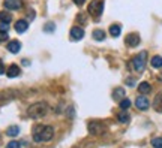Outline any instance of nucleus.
<instances>
[{
  "label": "nucleus",
  "instance_id": "nucleus-3",
  "mask_svg": "<svg viewBox=\"0 0 162 148\" xmlns=\"http://www.w3.org/2000/svg\"><path fill=\"white\" fill-rule=\"evenodd\" d=\"M146 63H147V53L146 51H143V53L137 54L134 57V60H132V66L137 72H143L144 70V67H146Z\"/></svg>",
  "mask_w": 162,
  "mask_h": 148
},
{
  "label": "nucleus",
  "instance_id": "nucleus-5",
  "mask_svg": "<svg viewBox=\"0 0 162 148\" xmlns=\"http://www.w3.org/2000/svg\"><path fill=\"white\" fill-rule=\"evenodd\" d=\"M89 130L93 135H102L105 132V126L99 121H92V123H89Z\"/></svg>",
  "mask_w": 162,
  "mask_h": 148
},
{
  "label": "nucleus",
  "instance_id": "nucleus-26",
  "mask_svg": "<svg viewBox=\"0 0 162 148\" xmlns=\"http://www.w3.org/2000/svg\"><path fill=\"white\" fill-rule=\"evenodd\" d=\"M8 39V32H0V40H6Z\"/></svg>",
  "mask_w": 162,
  "mask_h": 148
},
{
  "label": "nucleus",
  "instance_id": "nucleus-25",
  "mask_svg": "<svg viewBox=\"0 0 162 148\" xmlns=\"http://www.w3.org/2000/svg\"><path fill=\"white\" fill-rule=\"evenodd\" d=\"M9 30V24L8 23H2L0 24V32H8Z\"/></svg>",
  "mask_w": 162,
  "mask_h": 148
},
{
  "label": "nucleus",
  "instance_id": "nucleus-20",
  "mask_svg": "<svg viewBox=\"0 0 162 148\" xmlns=\"http://www.w3.org/2000/svg\"><path fill=\"white\" fill-rule=\"evenodd\" d=\"M117 120L120 121V123H128L129 121V114H126V112H120V114L117 115Z\"/></svg>",
  "mask_w": 162,
  "mask_h": 148
},
{
  "label": "nucleus",
  "instance_id": "nucleus-14",
  "mask_svg": "<svg viewBox=\"0 0 162 148\" xmlns=\"http://www.w3.org/2000/svg\"><path fill=\"white\" fill-rule=\"evenodd\" d=\"M120 32H122V27L119 24H113V26L110 27V33H111V36H114V38H117L120 34Z\"/></svg>",
  "mask_w": 162,
  "mask_h": 148
},
{
  "label": "nucleus",
  "instance_id": "nucleus-8",
  "mask_svg": "<svg viewBox=\"0 0 162 148\" xmlns=\"http://www.w3.org/2000/svg\"><path fill=\"white\" fill-rule=\"evenodd\" d=\"M125 42H126V45H128V47H137V45L140 43V36H138L137 33H131V34L126 36Z\"/></svg>",
  "mask_w": 162,
  "mask_h": 148
},
{
  "label": "nucleus",
  "instance_id": "nucleus-28",
  "mask_svg": "<svg viewBox=\"0 0 162 148\" xmlns=\"http://www.w3.org/2000/svg\"><path fill=\"white\" fill-rule=\"evenodd\" d=\"M84 2H86V0H74V3L77 5V6H81V5H83Z\"/></svg>",
  "mask_w": 162,
  "mask_h": 148
},
{
  "label": "nucleus",
  "instance_id": "nucleus-2",
  "mask_svg": "<svg viewBox=\"0 0 162 148\" xmlns=\"http://www.w3.org/2000/svg\"><path fill=\"white\" fill-rule=\"evenodd\" d=\"M47 112H48V106H47V103H44V102L33 103V105H30V106L27 108V114H29V117H32V118L44 117V115H47Z\"/></svg>",
  "mask_w": 162,
  "mask_h": 148
},
{
  "label": "nucleus",
  "instance_id": "nucleus-19",
  "mask_svg": "<svg viewBox=\"0 0 162 148\" xmlns=\"http://www.w3.org/2000/svg\"><path fill=\"white\" fill-rule=\"evenodd\" d=\"M93 39L94 40H104L105 39V32H104V30H94L93 32Z\"/></svg>",
  "mask_w": 162,
  "mask_h": 148
},
{
  "label": "nucleus",
  "instance_id": "nucleus-24",
  "mask_svg": "<svg viewBox=\"0 0 162 148\" xmlns=\"http://www.w3.org/2000/svg\"><path fill=\"white\" fill-rule=\"evenodd\" d=\"M6 148H20V142L11 141V142H9V144L6 145Z\"/></svg>",
  "mask_w": 162,
  "mask_h": 148
},
{
  "label": "nucleus",
  "instance_id": "nucleus-11",
  "mask_svg": "<svg viewBox=\"0 0 162 148\" xmlns=\"http://www.w3.org/2000/svg\"><path fill=\"white\" fill-rule=\"evenodd\" d=\"M8 49H9L12 54H17L21 49V43L18 40H11V42L8 43Z\"/></svg>",
  "mask_w": 162,
  "mask_h": 148
},
{
  "label": "nucleus",
  "instance_id": "nucleus-1",
  "mask_svg": "<svg viewBox=\"0 0 162 148\" xmlns=\"http://www.w3.org/2000/svg\"><path fill=\"white\" fill-rule=\"evenodd\" d=\"M32 135H33L35 142H48V141H51V139H53L54 130H53L51 126L39 124V126H35L33 127Z\"/></svg>",
  "mask_w": 162,
  "mask_h": 148
},
{
  "label": "nucleus",
  "instance_id": "nucleus-21",
  "mask_svg": "<svg viewBox=\"0 0 162 148\" xmlns=\"http://www.w3.org/2000/svg\"><path fill=\"white\" fill-rule=\"evenodd\" d=\"M152 147L162 148V138H153V139H152Z\"/></svg>",
  "mask_w": 162,
  "mask_h": 148
},
{
  "label": "nucleus",
  "instance_id": "nucleus-4",
  "mask_svg": "<svg viewBox=\"0 0 162 148\" xmlns=\"http://www.w3.org/2000/svg\"><path fill=\"white\" fill-rule=\"evenodd\" d=\"M89 13L93 15V17H99L104 11V2L102 0H93L90 5H89Z\"/></svg>",
  "mask_w": 162,
  "mask_h": 148
},
{
  "label": "nucleus",
  "instance_id": "nucleus-15",
  "mask_svg": "<svg viewBox=\"0 0 162 148\" xmlns=\"http://www.w3.org/2000/svg\"><path fill=\"white\" fill-rule=\"evenodd\" d=\"M0 20H2V23H11V20H12V15L9 12H6V11H2L0 12Z\"/></svg>",
  "mask_w": 162,
  "mask_h": 148
},
{
  "label": "nucleus",
  "instance_id": "nucleus-13",
  "mask_svg": "<svg viewBox=\"0 0 162 148\" xmlns=\"http://www.w3.org/2000/svg\"><path fill=\"white\" fill-rule=\"evenodd\" d=\"M138 91L141 94H147L152 91V85H150L148 82H141V84L138 85Z\"/></svg>",
  "mask_w": 162,
  "mask_h": 148
},
{
  "label": "nucleus",
  "instance_id": "nucleus-10",
  "mask_svg": "<svg viewBox=\"0 0 162 148\" xmlns=\"http://www.w3.org/2000/svg\"><path fill=\"white\" fill-rule=\"evenodd\" d=\"M27 27H29V23L26 20H18L15 23V30L18 32V33H24L27 30Z\"/></svg>",
  "mask_w": 162,
  "mask_h": 148
},
{
  "label": "nucleus",
  "instance_id": "nucleus-18",
  "mask_svg": "<svg viewBox=\"0 0 162 148\" xmlns=\"http://www.w3.org/2000/svg\"><path fill=\"white\" fill-rule=\"evenodd\" d=\"M18 133H20V127H18V126H11V127L6 130L8 136H17Z\"/></svg>",
  "mask_w": 162,
  "mask_h": 148
},
{
  "label": "nucleus",
  "instance_id": "nucleus-17",
  "mask_svg": "<svg viewBox=\"0 0 162 148\" xmlns=\"http://www.w3.org/2000/svg\"><path fill=\"white\" fill-rule=\"evenodd\" d=\"M113 97L117 99V100H122V99L125 97V90H123V88H116L114 93H113Z\"/></svg>",
  "mask_w": 162,
  "mask_h": 148
},
{
  "label": "nucleus",
  "instance_id": "nucleus-27",
  "mask_svg": "<svg viewBox=\"0 0 162 148\" xmlns=\"http://www.w3.org/2000/svg\"><path fill=\"white\" fill-rule=\"evenodd\" d=\"M126 84H128L129 87H134V85H135V79H132V78H128V79H126Z\"/></svg>",
  "mask_w": 162,
  "mask_h": 148
},
{
  "label": "nucleus",
  "instance_id": "nucleus-23",
  "mask_svg": "<svg viewBox=\"0 0 162 148\" xmlns=\"http://www.w3.org/2000/svg\"><path fill=\"white\" fill-rule=\"evenodd\" d=\"M54 28H56L54 23H48V24H45V27H44V30H45V32H48V33H53Z\"/></svg>",
  "mask_w": 162,
  "mask_h": 148
},
{
  "label": "nucleus",
  "instance_id": "nucleus-29",
  "mask_svg": "<svg viewBox=\"0 0 162 148\" xmlns=\"http://www.w3.org/2000/svg\"><path fill=\"white\" fill-rule=\"evenodd\" d=\"M2 74H5V66H3V63L0 61V75Z\"/></svg>",
  "mask_w": 162,
  "mask_h": 148
},
{
  "label": "nucleus",
  "instance_id": "nucleus-16",
  "mask_svg": "<svg viewBox=\"0 0 162 148\" xmlns=\"http://www.w3.org/2000/svg\"><path fill=\"white\" fill-rule=\"evenodd\" d=\"M152 66L155 67V69L162 67V57H161V55H155V57L152 59Z\"/></svg>",
  "mask_w": 162,
  "mask_h": 148
},
{
  "label": "nucleus",
  "instance_id": "nucleus-22",
  "mask_svg": "<svg viewBox=\"0 0 162 148\" xmlns=\"http://www.w3.org/2000/svg\"><path fill=\"white\" fill-rule=\"evenodd\" d=\"M119 105H120L122 109H128V108L131 106V100H129V99H122Z\"/></svg>",
  "mask_w": 162,
  "mask_h": 148
},
{
  "label": "nucleus",
  "instance_id": "nucleus-9",
  "mask_svg": "<svg viewBox=\"0 0 162 148\" xmlns=\"http://www.w3.org/2000/svg\"><path fill=\"white\" fill-rule=\"evenodd\" d=\"M71 38L75 40H80L84 38V30L81 27H72L71 28Z\"/></svg>",
  "mask_w": 162,
  "mask_h": 148
},
{
  "label": "nucleus",
  "instance_id": "nucleus-12",
  "mask_svg": "<svg viewBox=\"0 0 162 148\" xmlns=\"http://www.w3.org/2000/svg\"><path fill=\"white\" fill-rule=\"evenodd\" d=\"M6 75L9 76V78H15V76H18V75H20V67L17 66V64H11L9 69H8Z\"/></svg>",
  "mask_w": 162,
  "mask_h": 148
},
{
  "label": "nucleus",
  "instance_id": "nucleus-7",
  "mask_svg": "<svg viewBox=\"0 0 162 148\" xmlns=\"http://www.w3.org/2000/svg\"><path fill=\"white\" fill-rule=\"evenodd\" d=\"M21 5H23L21 0H5L3 2V6L6 8L8 11H17L21 8Z\"/></svg>",
  "mask_w": 162,
  "mask_h": 148
},
{
  "label": "nucleus",
  "instance_id": "nucleus-6",
  "mask_svg": "<svg viewBox=\"0 0 162 148\" xmlns=\"http://www.w3.org/2000/svg\"><path fill=\"white\" fill-rule=\"evenodd\" d=\"M135 106L138 108V109H141V111H146L150 106V102H148V99L146 96H138L135 99Z\"/></svg>",
  "mask_w": 162,
  "mask_h": 148
}]
</instances>
